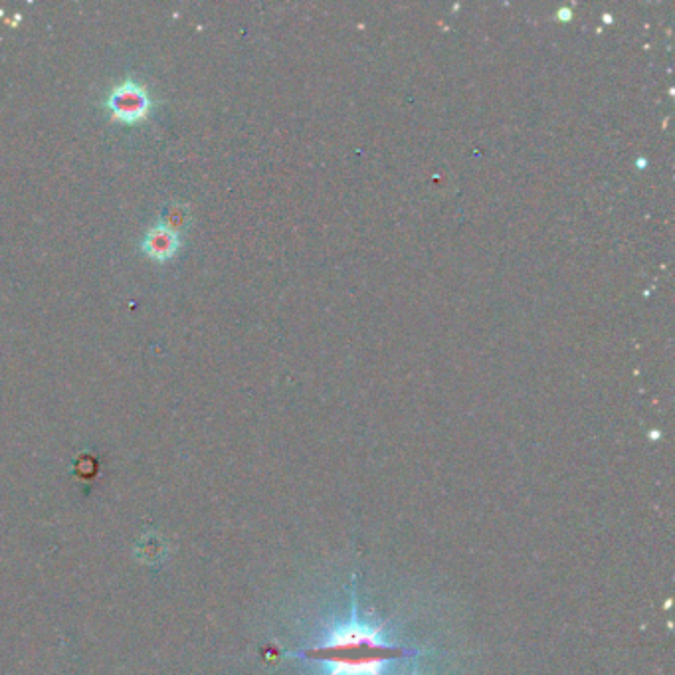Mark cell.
I'll use <instances>...</instances> for the list:
<instances>
[{"mask_svg": "<svg viewBox=\"0 0 675 675\" xmlns=\"http://www.w3.org/2000/svg\"><path fill=\"white\" fill-rule=\"evenodd\" d=\"M420 654L422 650H410L388 640L385 624L363 618L353 592L349 620L333 626L319 644L297 656L321 664L325 675H385L386 664Z\"/></svg>", "mask_w": 675, "mask_h": 675, "instance_id": "obj_1", "label": "cell"}, {"mask_svg": "<svg viewBox=\"0 0 675 675\" xmlns=\"http://www.w3.org/2000/svg\"><path fill=\"white\" fill-rule=\"evenodd\" d=\"M159 224H163L165 228H169V230H173V232L179 234V232H183V230L189 228V224H191V212H189V208L185 204L171 202V204H167L163 208Z\"/></svg>", "mask_w": 675, "mask_h": 675, "instance_id": "obj_4", "label": "cell"}, {"mask_svg": "<svg viewBox=\"0 0 675 675\" xmlns=\"http://www.w3.org/2000/svg\"><path fill=\"white\" fill-rule=\"evenodd\" d=\"M183 242L181 236L169 228H165L163 224H155L147 230L141 248L145 252L147 258L155 260V262H169L177 256V252L181 250Z\"/></svg>", "mask_w": 675, "mask_h": 675, "instance_id": "obj_3", "label": "cell"}, {"mask_svg": "<svg viewBox=\"0 0 675 675\" xmlns=\"http://www.w3.org/2000/svg\"><path fill=\"white\" fill-rule=\"evenodd\" d=\"M153 105L155 101L149 96V90L131 78L117 84L105 97V107L111 119L129 125L149 117Z\"/></svg>", "mask_w": 675, "mask_h": 675, "instance_id": "obj_2", "label": "cell"}]
</instances>
